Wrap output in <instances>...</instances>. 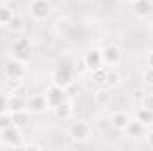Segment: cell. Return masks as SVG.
<instances>
[{
  "mask_svg": "<svg viewBox=\"0 0 153 151\" xmlns=\"http://www.w3.org/2000/svg\"><path fill=\"white\" fill-rule=\"evenodd\" d=\"M144 130H146L144 124H141L137 119H130V123H128L126 128H125V133H126V137H130V139H141V137L144 135Z\"/></svg>",
  "mask_w": 153,
  "mask_h": 151,
  "instance_id": "13",
  "label": "cell"
},
{
  "mask_svg": "<svg viewBox=\"0 0 153 151\" xmlns=\"http://www.w3.org/2000/svg\"><path fill=\"white\" fill-rule=\"evenodd\" d=\"M152 9H153V5L148 0H135L132 4V11H134V14L137 18H146L152 13Z\"/></svg>",
  "mask_w": 153,
  "mask_h": 151,
  "instance_id": "14",
  "label": "cell"
},
{
  "mask_svg": "<svg viewBox=\"0 0 153 151\" xmlns=\"http://www.w3.org/2000/svg\"><path fill=\"white\" fill-rule=\"evenodd\" d=\"M148 2H150V4H152V5H153V0H148Z\"/></svg>",
  "mask_w": 153,
  "mask_h": 151,
  "instance_id": "31",
  "label": "cell"
},
{
  "mask_svg": "<svg viewBox=\"0 0 153 151\" xmlns=\"http://www.w3.org/2000/svg\"><path fill=\"white\" fill-rule=\"evenodd\" d=\"M146 142H148V148H152L153 150V130L148 132V135H146Z\"/></svg>",
  "mask_w": 153,
  "mask_h": 151,
  "instance_id": "27",
  "label": "cell"
},
{
  "mask_svg": "<svg viewBox=\"0 0 153 151\" xmlns=\"http://www.w3.org/2000/svg\"><path fill=\"white\" fill-rule=\"evenodd\" d=\"M135 119H137L141 124H144V126H150V124L153 123V110L146 109V107H141V109L135 112Z\"/></svg>",
  "mask_w": 153,
  "mask_h": 151,
  "instance_id": "19",
  "label": "cell"
},
{
  "mask_svg": "<svg viewBox=\"0 0 153 151\" xmlns=\"http://www.w3.org/2000/svg\"><path fill=\"white\" fill-rule=\"evenodd\" d=\"M11 59L20 62H29L32 59V43L27 38H18L11 44Z\"/></svg>",
  "mask_w": 153,
  "mask_h": 151,
  "instance_id": "2",
  "label": "cell"
},
{
  "mask_svg": "<svg viewBox=\"0 0 153 151\" xmlns=\"http://www.w3.org/2000/svg\"><path fill=\"white\" fill-rule=\"evenodd\" d=\"M105 73H107V70H105V66L103 68H98V70H93L91 71V78H93V82L96 84V85H103L105 84Z\"/></svg>",
  "mask_w": 153,
  "mask_h": 151,
  "instance_id": "20",
  "label": "cell"
},
{
  "mask_svg": "<svg viewBox=\"0 0 153 151\" xmlns=\"http://www.w3.org/2000/svg\"><path fill=\"white\" fill-rule=\"evenodd\" d=\"M73 80H75V68L66 64V62H61L53 73H52V84L53 85H59L62 89H68L73 85Z\"/></svg>",
  "mask_w": 153,
  "mask_h": 151,
  "instance_id": "1",
  "label": "cell"
},
{
  "mask_svg": "<svg viewBox=\"0 0 153 151\" xmlns=\"http://www.w3.org/2000/svg\"><path fill=\"white\" fill-rule=\"evenodd\" d=\"M4 75L9 82H16L20 84L25 75H27V68H25V62H20V61H14V59H9L4 66Z\"/></svg>",
  "mask_w": 153,
  "mask_h": 151,
  "instance_id": "3",
  "label": "cell"
},
{
  "mask_svg": "<svg viewBox=\"0 0 153 151\" xmlns=\"http://www.w3.org/2000/svg\"><path fill=\"white\" fill-rule=\"evenodd\" d=\"M11 117H13V124L18 128H25L30 123V112L27 109L18 110V112H11Z\"/></svg>",
  "mask_w": 153,
  "mask_h": 151,
  "instance_id": "15",
  "label": "cell"
},
{
  "mask_svg": "<svg viewBox=\"0 0 153 151\" xmlns=\"http://www.w3.org/2000/svg\"><path fill=\"white\" fill-rule=\"evenodd\" d=\"M53 112H55V115H57L59 119H68V117H71V114H73V103H71L70 98H68L64 103H61L57 109H53Z\"/></svg>",
  "mask_w": 153,
  "mask_h": 151,
  "instance_id": "17",
  "label": "cell"
},
{
  "mask_svg": "<svg viewBox=\"0 0 153 151\" xmlns=\"http://www.w3.org/2000/svg\"><path fill=\"white\" fill-rule=\"evenodd\" d=\"M143 82L148 85V87H153V68H146L144 71H143Z\"/></svg>",
  "mask_w": 153,
  "mask_h": 151,
  "instance_id": "24",
  "label": "cell"
},
{
  "mask_svg": "<svg viewBox=\"0 0 153 151\" xmlns=\"http://www.w3.org/2000/svg\"><path fill=\"white\" fill-rule=\"evenodd\" d=\"M119 84H121V75H119V71H116L114 68L107 70V73H105V84H103V87H109V89H112V87H117Z\"/></svg>",
  "mask_w": 153,
  "mask_h": 151,
  "instance_id": "18",
  "label": "cell"
},
{
  "mask_svg": "<svg viewBox=\"0 0 153 151\" xmlns=\"http://www.w3.org/2000/svg\"><path fill=\"white\" fill-rule=\"evenodd\" d=\"M0 139H2L4 144H7V146H11V148H23V144H22V141H23L22 128H18V126H14V124H11V126H7L5 130H2V132H0Z\"/></svg>",
  "mask_w": 153,
  "mask_h": 151,
  "instance_id": "4",
  "label": "cell"
},
{
  "mask_svg": "<svg viewBox=\"0 0 153 151\" xmlns=\"http://www.w3.org/2000/svg\"><path fill=\"white\" fill-rule=\"evenodd\" d=\"M13 16H14L13 9H9L5 4H2V7H0V25H7L13 20Z\"/></svg>",
  "mask_w": 153,
  "mask_h": 151,
  "instance_id": "21",
  "label": "cell"
},
{
  "mask_svg": "<svg viewBox=\"0 0 153 151\" xmlns=\"http://www.w3.org/2000/svg\"><path fill=\"white\" fill-rule=\"evenodd\" d=\"M109 123H111V126L114 128L116 132H125L126 124L130 123V115L125 112V110H116V112L111 114Z\"/></svg>",
  "mask_w": 153,
  "mask_h": 151,
  "instance_id": "11",
  "label": "cell"
},
{
  "mask_svg": "<svg viewBox=\"0 0 153 151\" xmlns=\"http://www.w3.org/2000/svg\"><path fill=\"white\" fill-rule=\"evenodd\" d=\"M112 100V94H111V89L109 87H100L96 93H94V101L100 105V107H107Z\"/></svg>",
  "mask_w": 153,
  "mask_h": 151,
  "instance_id": "16",
  "label": "cell"
},
{
  "mask_svg": "<svg viewBox=\"0 0 153 151\" xmlns=\"http://www.w3.org/2000/svg\"><path fill=\"white\" fill-rule=\"evenodd\" d=\"M7 2H9V0H0V4H7Z\"/></svg>",
  "mask_w": 153,
  "mask_h": 151,
  "instance_id": "30",
  "label": "cell"
},
{
  "mask_svg": "<svg viewBox=\"0 0 153 151\" xmlns=\"http://www.w3.org/2000/svg\"><path fill=\"white\" fill-rule=\"evenodd\" d=\"M70 137L73 141H78V142L87 141L91 137V126L85 121H76L70 126Z\"/></svg>",
  "mask_w": 153,
  "mask_h": 151,
  "instance_id": "8",
  "label": "cell"
},
{
  "mask_svg": "<svg viewBox=\"0 0 153 151\" xmlns=\"http://www.w3.org/2000/svg\"><path fill=\"white\" fill-rule=\"evenodd\" d=\"M143 107H146V109L153 110V94H146V96H143Z\"/></svg>",
  "mask_w": 153,
  "mask_h": 151,
  "instance_id": "25",
  "label": "cell"
},
{
  "mask_svg": "<svg viewBox=\"0 0 153 151\" xmlns=\"http://www.w3.org/2000/svg\"><path fill=\"white\" fill-rule=\"evenodd\" d=\"M13 124V117H11V112H2L0 114V132L5 130L7 126Z\"/></svg>",
  "mask_w": 153,
  "mask_h": 151,
  "instance_id": "23",
  "label": "cell"
},
{
  "mask_svg": "<svg viewBox=\"0 0 153 151\" xmlns=\"http://www.w3.org/2000/svg\"><path fill=\"white\" fill-rule=\"evenodd\" d=\"M45 98H46V101H48V109L53 110V109H57L61 103H64V101L68 100V94H66V89H62V87L52 84V85L46 89Z\"/></svg>",
  "mask_w": 153,
  "mask_h": 151,
  "instance_id": "5",
  "label": "cell"
},
{
  "mask_svg": "<svg viewBox=\"0 0 153 151\" xmlns=\"http://www.w3.org/2000/svg\"><path fill=\"white\" fill-rule=\"evenodd\" d=\"M29 13H30V16H32L34 20L45 21V20L50 16V13H52V5H50L48 0H30V4H29Z\"/></svg>",
  "mask_w": 153,
  "mask_h": 151,
  "instance_id": "6",
  "label": "cell"
},
{
  "mask_svg": "<svg viewBox=\"0 0 153 151\" xmlns=\"http://www.w3.org/2000/svg\"><path fill=\"white\" fill-rule=\"evenodd\" d=\"M84 64L89 71L93 70H98V68H103V59H102V50H89L85 52L84 55Z\"/></svg>",
  "mask_w": 153,
  "mask_h": 151,
  "instance_id": "10",
  "label": "cell"
},
{
  "mask_svg": "<svg viewBox=\"0 0 153 151\" xmlns=\"http://www.w3.org/2000/svg\"><path fill=\"white\" fill-rule=\"evenodd\" d=\"M2 112H7V96L0 94V114Z\"/></svg>",
  "mask_w": 153,
  "mask_h": 151,
  "instance_id": "26",
  "label": "cell"
},
{
  "mask_svg": "<svg viewBox=\"0 0 153 151\" xmlns=\"http://www.w3.org/2000/svg\"><path fill=\"white\" fill-rule=\"evenodd\" d=\"M102 59L103 64H107L109 68H116L121 62V50L117 44H105L102 48Z\"/></svg>",
  "mask_w": 153,
  "mask_h": 151,
  "instance_id": "7",
  "label": "cell"
},
{
  "mask_svg": "<svg viewBox=\"0 0 153 151\" xmlns=\"http://www.w3.org/2000/svg\"><path fill=\"white\" fill-rule=\"evenodd\" d=\"M27 110L30 114H43L48 110V101L45 94H34L27 98Z\"/></svg>",
  "mask_w": 153,
  "mask_h": 151,
  "instance_id": "9",
  "label": "cell"
},
{
  "mask_svg": "<svg viewBox=\"0 0 153 151\" xmlns=\"http://www.w3.org/2000/svg\"><path fill=\"white\" fill-rule=\"evenodd\" d=\"M23 109H27V98L25 96L14 94V93L11 96H7V112H18Z\"/></svg>",
  "mask_w": 153,
  "mask_h": 151,
  "instance_id": "12",
  "label": "cell"
},
{
  "mask_svg": "<svg viewBox=\"0 0 153 151\" xmlns=\"http://www.w3.org/2000/svg\"><path fill=\"white\" fill-rule=\"evenodd\" d=\"M123 2H126V4H134L135 0H123Z\"/></svg>",
  "mask_w": 153,
  "mask_h": 151,
  "instance_id": "29",
  "label": "cell"
},
{
  "mask_svg": "<svg viewBox=\"0 0 153 151\" xmlns=\"http://www.w3.org/2000/svg\"><path fill=\"white\" fill-rule=\"evenodd\" d=\"M5 27H7V29H9L11 32L18 34V32H20V30L23 29V20H22L20 16H16V14H14V16H13V20H11V21H9V23H7Z\"/></svg>",
  "mask_w": 153,
  "mask_h": 151,
  "instance_id": "22",
  "label": "cell"
},
{
  "mask_svg": "<svg viewBox=\"0 0 153 151\" xmlns=\"http://www.w3.org/2000/svg\"><path fill=\"white\" fill-rule=\"evenodd\" d=\"M146 62H148V66H150V68H153V50H150V52H148Z\"/></svg>",
  "mask_w": 153,
  "mask_h": 151,
  "instance_id": "28",
  "label": "cell"
}]
</instances>
